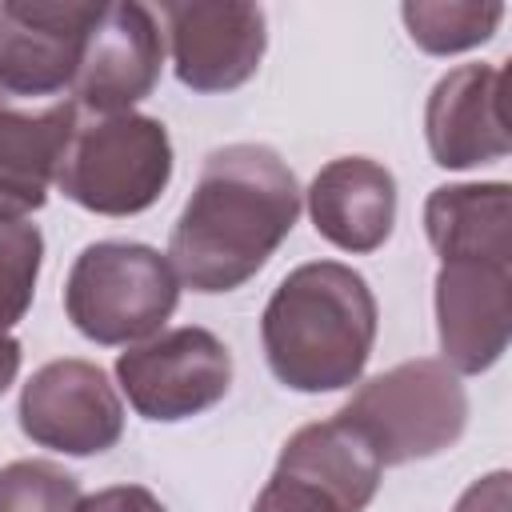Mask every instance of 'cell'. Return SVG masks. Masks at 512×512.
Returning <instances> with one entry per match:
<instances>
[{
    "label": "cell",
    "instance_id": "8992f818",
    "mask_svg": "<svg viewBox=\"0 0 512 512\" xmlns=\"http://www.w3.org/2000/svg\"><path fill=\"white\" fill-rule=\"evenodd\" d=\"M116 384L144 420H192L228 396L232 352L216 332L200 324L168 328L128 344L116 356Z\"/></svg>",
    "mask_w": 512,
    "mask_h": 512
},
{
    "label": "cell",
    "instance_id": "44dd1931",
    "mask_svg": "<svg viewBox=\"0 0 512 512\" xmlns=\"http://www.w3.org/2000/svg\"><path fill=\"white\" fill-rule=\"evenodd\" d=\"M452 512H512V476L508 468H496L480 480H472Z\"/></svg>",
    "mask_w": 512,
    "mask_h": 512
},
{
    "label": "cell",
    "instance_id": "9a60e30c",
    "mask_svg": "<svg viewBox=\"0 0 512 512\" xmlns=\"http://www.w3.org/2000/svg\"><path fill=\"white\" fill-rule=\"evenodd\" d=\"M272 472L324 492L340 512H364L380 488L384 468L352 424H344L340 416H328L296 428L284 440Z\"/></svg>",
    "mask_w": 512,
    "mask_h": 512
},
{
    "label": "cell",
    "instance_id": "603a6c76",
    "mask_svg": "<svg viewBox=\"0 0 512 512\" xmlns=\"http://www.w3.org/2000/svg\"><path fill=\"white\" fill-rule=\"evenodd\" d=\"M20 360H24V348H20V340L8 332V336H0V396L16 384V376H20Z\"/></svg>",
    "mask_w": 512,
    "mask_h": 512
},
{
    "label": "cell",
    "instance_id": "ffe728a7",
    "mask_svg": "<svg viewBox=\"0 0 512 512\" xmlns=\"http://www.w3.org/2000/svg\"><path fill=\"white\" fill-rule=\"evenodd\" d=\"M252 512H340V508L324 492H316V488H308V484H300L292 476L272 472L268 484L260 488Z\"/></svg>",
    "mask_w": 512,
    "mask_h": 512
},
{
    "label": "cell",
    "instance_id": "6da1fadb",
    "mask_svg": "<svg viewBox=\"0 0 512 512\" xmlns=\"http://www.w3.org/2000/svg\"><path fill=\"white\" fill-rule=\"evenodd\" d=\"M300 208L304 192L276 148H212L168 240L180 284L204 296L236 292L288 240Z\"/></svg>",
    "mask_w": 512,
    "mask_h": 512
},
{
    "label": "cell",
    "instance_id": "7402d4cb",
    "mask_svg": "<svg viewBox=\"0 0 512 512\" xmlns=\"http://www.w3.org/2000/svg\"><path fill=\"white\" fill-rule=\"evenodd\" d=\"M76 512H168L144 484H112L80 500Z\"/></svg>",
    "mask_w": 512,
    "mask_h": 512
},
{
    "label": "cell",
    "instance_id": "ac0fdd59",
    "mask_svg": "<svg viewBox=\"0 0 512 512\" xmlns=\"http://www.w3.org/2000/svg\"><path fill=\"white\" fill-rule=\"evenodd\" d=\"M40 260H44L40 228L20 212L0 208V336H8L32 308Z\"/></svg>",
    "mask_w": 512,
    "mask_h": 512
},
{
    "label": "cell",
    "instance_id": "277c9868",
    "mask_svg": "<svg viewBox=\"0 0 512 512\" xmlns=\"http://www.w3.org/2000/svg\"><path fill=\"white\" fill-rule=\"evenodd\" d=\"M336 416L392 468L448 452L468 428V392L444 360L416 356L364 380Z\"/></svg>",
    "mask_w": 512,
    "mask_h": 512
},
{
    "label": "cell",
    "instance_id": "9c48e42d",
    "mask_svg": "<svg viewBox=\"0 0 512 512\" xmlns=\"http://www.w3.org/2000/svg\"><path fill=\"white\" fill-rule=\"evenodd\" d=\"M176 80L192 92H232L248 84L268 48V20L248 0L164 4Z\"/></svg>",
    "mask_w": 512,
    "mask_h": 512
},
{
    "label": "cell",
    "instance_id": "30bf717a",
    "mask_svg": "<svg viewBox=\"0 0 512 512\" xmlns=\"http://www.w3.org/2000/svg\"><path fill=\"white\" fill-rule=\"evenodd\" d=\"M164 64V36L148 4L116 0L100 8L96 28L88 32L84 60L72 84L76 108L92 116L132 112L144 96H152Z\"/></svg>",
    "mask_w": 512,
    "mask_h": 512
},
{
    "label": "cell",
    "instance_id": "8fae6325",
    "mask_svg": "<svg viewBox=\"0 0 512 512\" xmlns=\"http://www.w3.org/2000/svg\"><path fill=\"white\" fill-rule=\"evenodd\" d=\"M440 360L456 376L488 372L512 336V264L448 260L436 268Z\"/></svg>",
    "mask_w": 512,
    "mask_h": 512
},
{
    "label": "cell",
    "instance_id": "5bb4252c",
    "mask_svg": "<svg viewBox=\"0 0 512 512\" xmlns=\"http://www.w3.org/2000/svg\"><path fill=\"white\" fill-rule=\"evenodd\" d=\"M76 124V100L36 104L0 92V208L20 216L44 208Z\"/></svg>",
    "mask_w": 512,
    "mask_h": 512
},
{
    "label": "cell",
    "instance_id": "e0dca14e",
    "mask_svg": "<svg viewBox=\"0 0 512 512\" xmlns=\"http://www.w3.org/2000/svg\"><path fill=\"white\" fill-rule=\"evenodd\" d=\"M400 20L420 52L456 56L496 36L504 20V4L496 0H404Z\"/></svg>",
    "mask_w": 512,
    "mask_h": 512
},
{
    "label": "cell",
    "instance_id": "5b68a950",
    "mask_svg": "<svg viewBox=\"0 0 512 512\" xmlns=\"http://www.w3.org/2000/svg\"><path fill=\"white\" fill-rule=\"evenodd\" d=\"M172 180V140L156 116L116 112L76 124L56 188L96 216H136Z\"/></svg>",
    "mask_w": 512,
    "mask_h": 512
},
{
    "label": "cell",
    "instance_id": "7a4b0ae2",
    "mask_svg": "<svg viewBox=\"0 0 512 512\" xmlns=\"http://www.w3.org/2000/svg\"><path fill=\"white\" fill-rule=\"evenodd\" d=\"M376 296L340 260L292 268L264 304L260 344L272 376L292 392H340L360 384L376 344Z\"/></svg>",
    "mask_w": 512,
    "mask_h": 512
},
{
    "label": "cell",
    "instance_id": "3957f363",
    "mask_svg": "<svg viewBox=\"0 0 512 512\" xmlns=\"http://www.w3.org/2000/svg\"><path fill=\"white\" fill-rule=\"evenodd\" d=\"M180 304V276L172 260L136 240L88 244L64 280V312L92 344H140L164 332Z\"/></svg>",
    "mask_w": 512,
    "mask_h": 512
},
{
    "label": "cell",
    "instance_id": "7c38bea8",
    "mask_svg": "<svg viewBox=\"0 0 512 512\" xmlns=\"http://www.w3.org/2000/svg\"><path fill=\"white\" fill-rule=\"evenodd\" d=\"M504 80L508 72L500 64H460L432 84L424 104V140L432 164L464 172L512 152Z\"/></svg>",
    "mask_w": 512,
    "mask_h": 512
},
{
    "label": "cell",
    "instance_id": "52a82bcc",
    "mask_svg": "<svg viewBox=\"0 0 512 512\" xmlns=\"http://www.w3.org/2000/svg\"><path fill=\"white\" fill-rule=\"evenodd\" d=\"M20 432L64 456H96L124 436V404L108 372L92 360L64 356L40 364L20 388Z\"/></svg>",
    "mask_w": 512,
    "mask_h": 512
},
{
    "label": "cell",
    "instance_id": "2e32d148",
    "mask_svg": "<svg viewBox=\"0 0 512 512\" xmlns=\"http://www.w3.org/2000/svg\"><path fill=\"white\" fill-rule=\"evenodd\" d=\"M424 232L440 264H512V188L504 180L440 184L424 200Z\"/></svg>",
    "mask_w": 512,
    "mask_h": 512
},
{
    "label": "cell",
    "instance_id": "4fadbf2b",
    "mask_svg": "<svg viewBox=\"0 0 512 512\" xmlns=\"http://www.w3.org/2000/svg\"><path fill=\"white\" fill-rule=\"evenodd\" d=\"M312 228L340 252L368 256L376 252L396 224V180L372 156H336L328 160L308 192Z\"/></svg>",
    "mask_w": 512,
    "mask_h": 512
},
{
    "label": "cell",
    "instance_id": "d6986e66",
    "mask_svg": "<svg viewBox=\"0 0 512 512\" xmlns=\"http://www.w3.org/2000/svg\"><path fill=\"white\" fill-rule=\"evenodd\" d=\"M80 480L52 460H12L0 468V512H76Z\"/></svg>",
    "mask_w": 512,
    "mask_h": 512
},
{
    "label": "cell",
    "instance_id": "ba28073f",
    "mask_svg": "<svg viewBox=\"0 0 512 512\" xmlns=\"http://www.w3.org/2000/svg\"><path fill=\"white\" fill-rule=\"evenodd\" d=\"M100 0H8L0 4V92L48 100L76 84Z\"/></svg>",
    "mask_w": 512,
    "mask_h": 512
}]
</instances>
